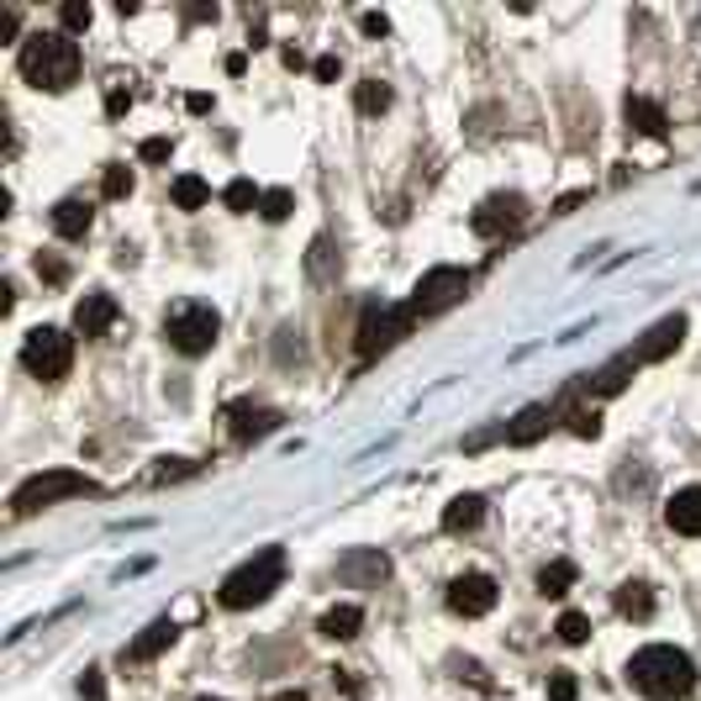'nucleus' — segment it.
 Returning a JSON list of instances; mask_svg holds the SVG:
<instances>
[{
	"label": "nucleus",
	"mask_w": 701,
	"mask_h": 701,
	"mask_svg": "<svg viewBox=\"0 0 701 701\" xmlns=\"http://www.w3.org/2000/svg\"><path fill=\"white\" fill-rule=\"evenodd\" d=\"M227 422H233V438H259V433H275V427H280V412L238 401V406L227 412Z\"/></svg>",
	"instance_id": "15"
},
{
	"label": "nucleus",
	"mask_w": 701,
	"mask_h": 701,
	"mask_svg": "<svg viewBox=\"0 0 701 701\" xmlns=\"http://www.w3.org/2000/svg\"><path fill=\"white\" fill-rule=\"evenodd\" d=\"M628 681L649 701H685L697 691V664L675 643H649V649H639L628 660Z\"/></svg>",
	"instance_id": "1"
},
{
	"label": "nucleus",
	"mask_w": 701,
	"mask_h": 701,
	"mask_svg": "<svg viewBox=\"0 0 701 701\" xmlns=\"http://www.w3.org/2000/svg\"><path fill=\"white\" fill-rule=\"evenodd\" d=\"M549 697H554V701H575V675H564V670H560V675L549 681Z\"/></svg>",
	"instance_id": "33"
},
{
	"label": "nucleus",
	"mask_w": 701,
	"mask_h": 701,
	"mask_svg": "<svg viewBox=\"0 0 701 701\" xmlns=\"http://www.w3.org/2000/svg\"><path fill=\"white\" fill-rule=\"evenodd\" d=\"M280 575H285V549H259L254 560H243L238 570L217 585V601L227 612H248V606L269 601V591L280 585Z\"/></svg>",
	"instance_id": "3"
},
{
	"label": "nucleus",
	"mask_w": 701,
	"mask_h": 701,
	"mask_svg": "<svg viewBox=\"0 0 701 701\" xmlns=\"http://www.w3.org/2000/svg\"><path fill=\"white\" fill-rule=\"evenodd\" d=\"M412 322H417V317H412L406 306H396V312H369L364 327H359V354H381V348H391V343H396Z\"/></svg>",
	"instance_id": "11"
},
{
	"label": "nucleus",
	"mask_w": 701,
	"mask_h": 701,
	"mask_svg": "<svg viewBox=\"0 0 701 701\" xmlns=\"http://www.w3.org/2000/svg\"><path fill=\"white\" fill-rule=\"evenodd\" d=\"M628 127L643 132V138H664V127H670V121H664V111L649 96H633V100H628Z\"/></svg>",
	"instance_id": "17"
},
{
	"label": "nucleus",
	"mask_w": 701,
	"mask_h": 701,
	"mask_svg": "<svg viewBox=\"0 0 701 701\" xmlns=\"http://www.w3.org/2000/svg\"><path fill=\"white\" fill-rule=\"evenodd\" d=\"M549 422H554V412L549 406H527L512 427H506V443H533L539 433H549Z\"/></svg>",
	"instance_id": "21"
},
{
	"label": "nucleus",
	"mask_w": 701,
	"mask_h": 701,
	"mask_svg": "<svg viewBox=\"0 0 701 701\" xmlns=\"http://www.w3.org/2000/svg\"><path fill=\"white\" fill-rule=\"evenodd\" d=\"M169 196H175V206H180V211H200V206L211 200V190H206V180H200V175H180Z\"/></svg>",
	"instance_id": "23"
},
{
	"label": "nucleus",
	"mask_w": 701,
	"mask_h": 701,
	"mask_svg": "<svg viewBox=\"0 0 701 701\" xmlns=\"http://www.w3.org/2000/svg\"><path fill=\"white\" fill-rule=\"evenodd\" d=\"M127 190H132V169L111 164V169H106V196H127Z\"/></svg>",
	"instance_id": "31"
},
{
	"label": "nucleus",
	"mask_w": 701,
	"mask_h": 701,
	"mask_svg": "<svg viewBox=\"0 0 701 701\" xmlns=\"http://www.w3.org/2000/svg\"><path fill=\"white\" fill-rule=\"evenodd\" d=\"M585 633H591V622H585L581 612H564L560 618V639L564 643H585Z\"/></svg>",
	"instance_id": "29"
},
{
	"label": "nucleus",
	"mask_w": 701,
	"mask_h": 701,
	"mask_svg": "<svg viewBox=\"0 0 701 701\" xmlns=\"http://www.w3.org/2000/svg\"><path fill=\"white\" fill-rule=\"evenodd\" d=\"M169 643H175V622L159 618L154 628H142V639L132 643L127 654H132V660H154V654H159V649H169Z\"/></svg>",
	"instance_id": "22"
},
{
	"label": "nucleus",
	"mask_w": 701,
	"mask_h": 701,
	"mask_svg": "<svg viewBox=\"0 0 701 701\" xmlns=\"http://www.w3.org/2000/svg\"><path fill=\"white\" fill-rule=\"evenodd\" d=\"M317 80H338V59H317Z\"/></svg>",
	"instance_id": "36"
},
{
	"label": "nucleus",
	"mask_w": 701,
	"mask_h": 701,
	"mask_svg": "<svg viewBox=\"0 0 701 701\" xmlns=\"http://www.w3.org/2000/svg\"><path fill=\"white\" fill-rule=\"evenodd\" d=\"M53 233H59V238H85V233H90V206H85V200H59V206H53Z\"/></svg>",
	"instance_id": "18"
},
{
	"label": "nucleus",
	"mask_w": 701,
	"mask_h": 701,
	"mask_svg": "<svg viewBox=\"0 0 701 701\" xmlns=\"http://www.w3.org/2000/svg\"><path fill=\"white\" fill-rule=\"evenodd\" d=\"M100 485L90 481V475H80V470H42V475H32V481H21L17 491H11V512L17 517H32V512H42V506H59V501H75V496H96Z\"/></svg>",
	"instance_id": "4"
},
{
	"label": "nucleus",
	"mask_w": 701,
	"mask_h": 701,
	"mask_svg": "<svg viewBox=\"0 0 701 701\" xmlns=\"http://www.w3.org/2000/svg\"><path fill=\"white\" fill-rule=\"evenodd\" d=\"M338 575L348 585H381L385 575H391V560H385L381 549H354V554H343Z\"/></svg>",
	"instance_id": "14"
},
{
	"label": "nucleus",
	"mask_w": 701,
	"mask_h": 701,
	"mask_svg": "<svg viewBox=\"0 0 701 701\" xmlns=\"http://www.w3.org/2000/svg\"><path fill=\"white\" fill-rule=\"evenodd\" d=\"M464 290H470V275H464V269H454V264L427 269L417 280V290H412V300H406V312H412V317H438V312H448Z\"/></svg>",
	"instance_id": "7"
},
{
	"label": "nucleus",
	"mask_w": 701,
	"mask_h": 701,
	"mask_svg": "<svg viewBox=\"0 0 701 701\" xmlns=\"http://www.w3.org/2000/svg\"><path fill=\"white\" fill-rule=\"evenodd\" d=\"M570 427H575V433H581V438H596V433H601V417H596V406H591V412H585V406H575V412H570Z\"/></svg>",
	"instance_id": "30"
},
{
	"label": "nucleus",
	"mask_w": 701,
	"mask_h": 701,
	"mask_svg": "<svg viewBox=\"0 0 701 701\" xmlns=\"http://www.w3.org/2000/svg\"><path fill=\"white\" fill-rule=\"evenodd\" d=\"M485 517V501L481 496H454L448 506H443V527L448 533H475Z\"/></svg>",
	"instance_id": "16"
},
{
	"label": "nucleus",
	"mask_w": 701,
	"mask_h": 701,
	"mask_svg": "<svg viewBox=\"0 0 701 701\" xmlns=\"http://www.w3.org/2000/svg\"><path fill=\"white\" fill-rule=\"evenodd\" d=\"M221 200H227V211H254L264 200V190L254 180H233L227 190H221Z\"/></svg>",
	"instance_id": "25"
},
{
	"label": "nucleus",
	"mask_w": 701,
	"mask_h": 701,
	"mask_svg": "<svg viewBox=\"0 0 701 701\" xmlns=\"http://www.w3.org/2000/svg\"><path fill=\"white\" fill-rule=\"evenodd\" d=\"M522 217H527V206H522V196H485L481 206H475V217H470V227H475L481 238H501V233H512V227H522Z\"/></svg>",
	"instance_id": "8"
},
{
	"label": "nucleus",
	"mask_w": 701,
	"mask_h": 701,
	"mask_svg": "<svg viewBox=\"0 0 701 701\" xmlns=\"http://www.w3.org/2000/svg\"><path fill=\"white\" fill-rule=\"evenodd\" d=\"M570 585H575V564H570V560L543 564V575H539V591H543V596H564Z\"/></svg>",
	"instance_id": "24"
},
{
	"label": "nucleus",
	"mask_w": 701,
	"mask_h": 701,
	"mask_svg": "<svg viewBox=\"0 0 701 701\" xmlns=\"http://www.w3.org/2000/svg\"><path fill=\"white\" fill-rule=\"evenodd\" d=\"M196 701H217V697H196Z\"/></svg>",
	"instance_id": "38"
},
{
	"label": "nucleus",
	"mask_w": 701,
	"mask_h": 701,
	"mask_svg": "<svg viewBox=\"0 0 701 701\" xmlns=\"http://www.w3.org/2000/svg\"><path fill=\"white\" fill-rule=\"evenodd\" d=\"M354 100H359L364 117H375V111H385V106H391V90H385L381 80H364L359 90H354Z\"/></svg>",
	"instance_id": "26"
},
{
	"label": "nucleus",
	"mask_w": 701,
	"mask_h": 701,
	"mask_svg": "<svg viewBox=\"0 0 701 701\" xmlns=\"http://www.w3.org/2000/svg\"><path fill=\"white\" fill-rule=\"evenodd\" d=\"M385 27H391V21H385L381 11H369V17H364V32H369V38H381Z\"/></svg>",
	"instance_id": "35"
},
{
	"label": "nucleus",
	"mask_w": 701,
	"mask_h": 701,
	"mask_svg": "<svg viewBox=\"0 0 701 701\" xmlns=\"http://www.w3.org/2000/svg\"><path fill=\"white\" fill-rule=\"evenodd\" d=\"M80 691H85L90 701H100V670H85V675H80Z\"/></svg>",
	"instance_id": "34"
},
{
	"label": "nucleus",
	"mask_w": 701,
	"mask_h": 701,
	"mask_svg": "<svg viewBox=\"0 0 701 701\" xmlns=\"http://www.w3.org/2000/svg\"><path fill=\"white\" fill-rule=\"evenodd\" d=\"M275 701H306V697H300V691H280V697H275Z\"/></svg>",
	"instance_id": "37"
},
{
	"label": "nucleus",
	"mask_w": 701,
	"mask_h": 701,
	"mask_svg": "<svg viewBox=\"0 0 701 701\" xmlns=\"http://www.w3.org/2000/svg\"><path fill=\"white\" fill-rule=\"evenodd\" d=\"M290 206H296V196H290V190H264V200H259L264 221H285V217H290Z\"/></svg>",
	"instance_id": "27"
},
{
	"label": "nucleus",
	"mask_w": 701,
	"mask_h": 701,
	"mask_svg": "<svg viewBox=\"0 0 701 701\" xmlns=\"http://www.w3.org/2000/svg\"><path fill=\"white\" fill-rule=\"evenodd\" d=\"M138 154H142V164H164L169 159V138H148Z\"/></svg>",
	"instance_id": "32"
},
{
	"label": "nucleus",
	"mask_w": 701,
	"mask_h": 701,
	"mask_svg": "<svg viewBox=\"0 0 701 701\" xmlns=\"http://www.w3.org/2000/svg\"><path fill=\"white\" fill-rule=\"evenodd\" d=\"M364 628V612L354 606V601H343V606H333V612H322V633L327 639H354Z\"/></svg>",
	"instance_id": "20"
},
{
	"label": "nucleus",
	"mask_w": 701,
	"mask_h": 701,
	"mask_svg": "<svg viewBox=\"0 0 701 701\" xmlns=\"http://www.w3.org/2000/svg\"><path fill=\"white\" fill-rule=\"evenodd\" d=\"M217 333H221V317L211 312V306H200V300H185V306H175V312H169V322H164V338H169V348H175V354H185V359L206 354V348L217 343Z\"/></svg>",
	"instance_id": "5"
},
{
	"label": "nucleus",
	"mask_w": 701,
	"mask_h": 701,
	"mask_svg": "<svg viewBox=\"0 0 701 701\" xmlns=\"http://www.w3.org/2000/svg\"><path fill=\"white\" fill-rule=\"evenodd\" d=\"M75 327H80V338H106V333L117 327V300L106 296V290H90V296L75 306Z\"/></svg>",
	"instance_id": "12"
},
{
	"label": "nucleus",
	"mask_w": 701,
	"mask_h": 701,
	"mask_svg": "<svg viewBox=\"0 0 701 701\" xmlns=\"http://www.w3.org/2000/svg\"><path fill=\"white\" fill-rule=\"evenodd\" d=\"M63 27H69V32H85V27H90V6H85V0H63Z\"/></svg>",
	"instance_id": "28"
},
{
	"label": "nucleus",
	"mask_w": 701,
	"mask_h": 701,
	"mask_svg": "<svg viewBox=\"0 0 701 701\" xmlns=\"http://www.w3.org/2000/svg\"><path fill=\"white\" fill-rule=\"evenodd\" d=\"M618 612L622 618H633V622L654 618V591H649L643 581H622L618 585Z\"/></svg>",
	"instance_id": "19"
},
{
	"label": "nucleus",
	"mask_w": 701,
	"mask_h": 701,
	"mask_svg": "<svg viewBox=\"0 0 701 701\" xmlns=\"http://www.w3.org/2000/svg\"><path fill=\"white\" fill-rule=\"evenodd\" d=\"M21 80L38 85V90H69L80 80V48L69 42V32H32L21 42Z\"/></svg>",
	"instance_id": "2"
},
{
	"label": "nucleus",
	"mask_w": 701,
	"mask_h": 701,
	"mask_svg": "<svg viewBox=\"0 0 701 701\" xmlns=\"http://www.w3.org/2000/svg\"><path fill=\"white\" fill-rule=\"evenodd\" d=\"M681 338H685V317H664L660 327H649V333H643V343H633L622 359L633 364V369H643V364H654V359H664V354H675V348H681Z\"/></svg>",
	"instance_id": "10"
},
{
	"label": "nucleus",
	"mask_w": 701,
	"mask_h": 701,
	"mask_svg": "<svg viewBox=\"0 0 701 701\" xmlns=\"http://www.w3.org/2000/svg\"><path fill=\"white\" fill-rule=\"evenodd\" d=\"M448 606H454L460 618H485V612L496 606V581H491V575H481V570L454 575V585H448Z\"/></svg>",
	"instance_id": "9"
},
{
	"label": "nucleus",
	"mask_w": 701,
	"mask_h": 701,
	"mask_svg": "<svg viewBox=\"0 0 701 701\" xmlns=\"http://www.w3.org/2000/svg\"><path fill=\"white\" fill-rule=\"evenodd\" d=\"M664 522L681 533V539H701V485H685L664 501Z\"/></svg>",
	"instance_id": "13"
},
{
	"label": "nucleus",
	"mask_w": 701,
	"mask_h": 701,
	"mask_svg": "<svg viewBox=\"0 0 701 701\" xmlns=\"http://www.w3.org/2000/svg\"><path fill=\"white\" fill-rule=\"evenodd\" d=\"M21 364H27V375H38V381H63L69 364H75V338H69L63 327H32V333L21 338Z\"/></svg>",
	"instance_id": "6"
}]
</instances>
